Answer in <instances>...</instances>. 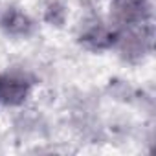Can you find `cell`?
<instances>
[{"label":"cell","mask_w":156,"mask_h":156,"mask_svg":"<svg viewBox=\"0 0 156 156\" xmlns=\"http://www.w3.org/2000/svg\"><path fill=\"white\" fill-rule=\"evenodd\" d=\"M119 51L127 61H140L152 48V26L145 20L136 24L125 37H118Z\"/></svg>","instance_id":"cell-1"},{"label":"cell","mask_w":156,"mask_h":156,"mask_svg":"<svg viewBox=\"0 0 156 156\" xmlns=\"http://www.w3.org/2000/svg\"><path fill=\"white\" fill-rule=\"evenodd\" d=\"M114 11L121 22L140 24L149 17L147 0H114Z\"/></svg>","instance_id":"cell-2"},{"label":"cell","mask_w":156,"mask_h":156,"mask_svg":"<svg viewBox=\"0 0 156 156\" xmlns=\"http://www.w3.org/2000/svg\"><path fill=\"white\" fill-rule=\"evenodd\" d=\"M0 28L13 37H28L33 31V20L17 8H9L0 19Z\"/></svg>","instance_id":"cell-3"},{"label":"cell","mask_w":156,"mask_h":156,"mask_svg":"<svg viewBox=\"0 0 156 156\" xmlns=\"http://www.w3.org/2000/svg\"><path fill=\"white\" fill-rule=\"evenodd\" d=\"M118 37H119L118 31H114L107 26H94L79 37V42L83 46H87L88 50L101 51V50H107V48L114 46L118 42Z\"/></svg>","instance_id":"cell-4"},{"label":"cell","mask_w":156,"mask_h":156,"mask_svg":"<svg viewBox=\"0 0 156 156\" xmlns=\"http://www.w3.org/2000/svg\"><path fill=\"white\" fill-rule=\"evenodd\" d=\"M30 94V83L22 79H2L0 88V101L9 107H19L26 101Z\"/></svg>","instance_id":"cell-5"},{"label":"cell","mask_w":156,"mask_h":156,"mask_svg":"<svg viewBox=\"0 0 156 156\" xmlns=\"http://www.w3.org/2000/svg\"><path fill=\"white\" fill-rule=\"evenodd\" d=\"M44 20L51 26H62L64 20H66V9L61 2H51L48 4L46 11H44Z\"/></svg>","instance_id":"cell-6"},{"label":"cell","mask_w":156,"mask_h":156,"mask_svg":"<svg viewBox=\"0 0 156 156\" xmlns=\"http://www.w3.org/2000/svg\"><path fill=\"white\" fill-rule=\"evenodd\" d=\"M0 88H2V77H0Z\"/></svg>","instance_id":"cell-7"}]
</instances>
